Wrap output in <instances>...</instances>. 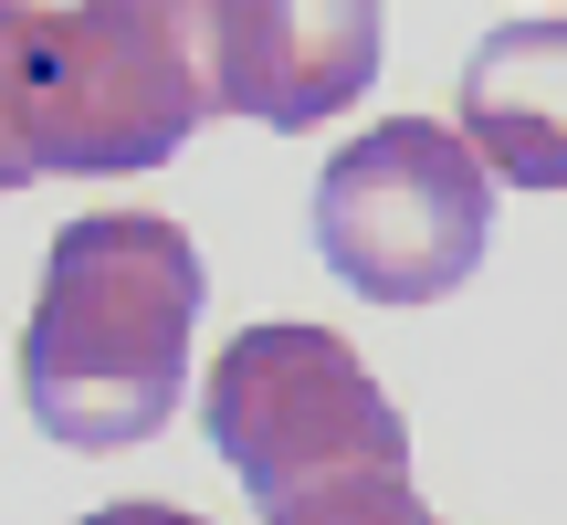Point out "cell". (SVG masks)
I'll return each mask as SVG.
<instances>
[{
	"mask_svg": "<svg viewBox=\"0 0 567 525\" xmlns=\"http://www.w3.org/2000/svg\"><path fill=\"white\" fill-rule=\"evenodd\" d=\"M189 337H200V253L158 210H84L42 253L21 326V400L42 442L126 452L179 421Z\"/></svg>",
	"mask_w": 567,
	"mask_h": 525,
	"instance_id": "cell-1",
	"label": "cell"
},
{
	"mask_svg": "<svg viewBox=\"0 0 567 525\" xmlns=\"http://www.w3.org/2000/svg\"><path fill=\"white\" fill-rule=\"evenodd\" d=\"M221 116L210 84V0H74L32 42V168L126 179L168 168Z\"/></svg>",
	"mask_w": 567,
	"mask_h": 525,
	"instance_id": "cell-2",
	"label": "cell"
},
{
	"mask_svg": "<svg viewBox=\"0 0 567 525\" xmlns=\"http://www.w3.org/2000/svg\"><path fill=\"white\" fill-rule=\"evenodd\" d=\"M494 243V168L442 116H379L316 179V253L368 305H442Z\"/></svg>",
	"mask_w": 567,
	"mask_h": 525,
	"instance_id": "cell-3",
	"label": "cell"
},
{
	"mask_svg": "<svg viewBox=\"0 0 567 525\" xmlns=\"http://www.w3.org/2000/svg\"><path fill=\"white\" fill-rule=\"evenodd\" d=\"M210 452L243 473L252 505L326 473H410V421L337 326H243L210 358Z\"/></svg>",
	"mask_w": 567,
	"mask_h": 525,
	"instance_id": "cell-4",
	"label": "cell"
},
{
	"mask_svg": "<svg viewBox=\"0 0 567 525\" xmlns=\"http://www.w3.org/2000/svg\"><path fill=\"white\" fill-rule=\"evenodd\" d=\"M389 11L379 0H210V84L221 116L326 126L379 84Z\"/></svg>",
	"mask_w": 567,
	"mask_h": 525,
	"instance_id": "cell-5",
	"label": "cell"
},
{
	"mask_svg": "<svg viewBox=\"0 0 567 525\" xmlns=\"http://www.w3.org/2000/svg\"><path fill=\"white\" fill-rule=\"evenodd\" d=\"M463 137L494 179L567 189V21H505L463 53Z\"/></svg>",
	"mask_w": 567,
	"mask_h": 525,
	"instance_id": "cell-6",
	"label": "cell"
},
{
	"mask_svg": "<svg viewBox=\"0 0 567 525\" xmlns=\"http://www.w3.org/2000/svg\"><path fill=\"white\" fill-rule=\"evenodd\" d=\"M264 525H442L410 494V473H326V484L264 505Z\"/></svg>",
	"mask_w": 567,
	"mask_h": 525,
	"instance_id": "cell-7",
	"label": "cell"
},
{
	"mask_svg": "<svg viewBox=\"0 0 567 525\" xmlns=\"http://www.w3.org/2000/svg\"><path fill=\"white\" fill-rule=\"evenodd\" d=\"M32 42H42V11L0 0V200L21 179H42L32 168Z\"/></svg>",
	"mask_w": 567,
	"mask_h": 525,
	"instance_id": "cell-8",
	"label": "cell"
},
{
	"mask_svg": "<svg viewBox=\"0 0 567 525\" xmlns=\"http://www.w3.org/2000/svg\"><path fill=\"white\" fill-rule=\"evenodd\" d=\"M84 525H200V515H189V505H95Z\"/></svg>",
	"mask_w": 567,
	"mask_h": 525,
	"instance_id": "cell-9",
	"label": "cell"
}]
</instances>
